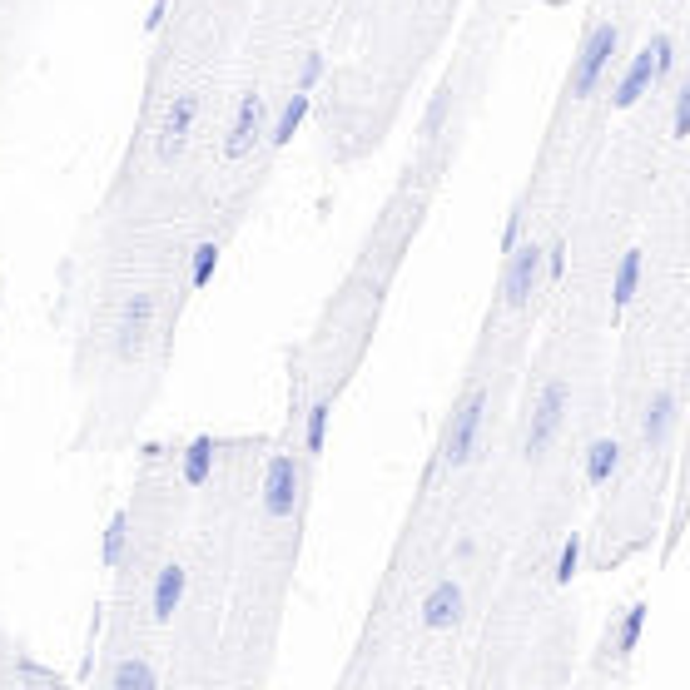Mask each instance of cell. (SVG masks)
<instances>
[{
  "instance_id": "cell-1",
  "label": "cell",
  "mask_w": 690,
  "mask_h": 690,
  "mask_svg": "<svg viewBox=\"0 0 690 690\" xmlns=\"http://www.w3.org/2000/svg\"><path fill=\"white\" fill-rule=\"evenodd\" d=\"M616 50H621V25H616V20H601V25H591V30H586L581 55L571 60V80H566L571 100L596 95V85H601V75L611 70V55H616Z\"/></svg>"
},
{
  "instance_id": "cell-2",
  "label": "cell",
  "mask_w": 690,
  "mask_h": 690,
  "mask_svg": "<svg viewBox=\"0 0 690 690\" xmlns=\"http://www.w3.org/2000/svg\"><path fill=\"white\" fill-rule=\"evenodd\" d=\"M482 417H487V388H467V398L452 408L447 417V427H442V447H437V457H442V467H467L472 462V452H477V437H482Z\"/></svg>"
},
{
  "instance_id": "cell-3",
  "label": "cell",
  "mask_w": 690,
  "mask_h": 690,
  "mask_svg": "<svg viewBox=\"0 0 690 690\" xmlns=\"http://www.w3.org/2000/svg\"><path fill=\"white\" fill-rule=\"evenodd\" d=\"M542 278H547V249L537 239H517L507 249V269H502V303L507 308H527L537 298Z\"/></svg>"
},
{
  "instance_id": "cell-4",
  "label": "cell",
  "mask_w": 690,
  "mask_h": 690,
  "mask_svg": "<svg viewBox=\"0 0 690 690\" xmlns=\"http://www.w3.org/2000/svg\"><path fill=\"white\" fill-rule=\"evenodd\" d=\"M566 408H571V388H566V378H552V383L537 393L527 437H522V452H527L532 462L556 442V432H561V422H566Z\"/></svg>"
},
{
  "instance_id": "cell-5",
  "label": "cell",
  "mask_w": 690,
  "mask_h": 690,
  "mask_svg": "<svg viewBox=\"0 0 690 690\" xmlns=\"http://www.w3.org/2000/svg\"><path fill=\"white\" fill-rule=\"evenodd\" d=\"M269 135V100L259 90H244L239 105H234V120H229V135H224V159L239 164L254 154V144Z\"/></svg>"
},
{
  "instance_id": "cell-6",
  "label": "cell",
  "mask_w": 690,
  "mask_h": 690,
  "mask_svg": "<svg viewBox=\"0 0 690 690\" xmlns=\"http://www.w3.org/2000/svg\"><path fill=\"white\" fill-rule=\"evenodd\" d=\"M298 497H303V462L293 452H278L264 472V517H293L298 512Z\"/></svg>"
},
{
  "instance_id": "cell-7",
  "label": "cell",
  "mask_w": 690,
  "mask_h": 690,
  "mask_svg": "<svg viewBox=\"0 0 690 690\" xmlns=\"http://www.w3.org/2000/svg\"><path fill=\"white\" fill-rule=\"evenodd\" d=\"M154 313H159V298L154 293H135L120 313V328H115V358L120 363H139L144 348H149V333H154Z\"/></svg>"
},
{
  "instance_id": "cell-8",
  "label": "cell",
  "mask_w": 690,
  "mask_h": 690,
  "mask_svg": "<svg viewBox=\"0 0 690 690\" xmlns=\"http://www.w3.org/2000/svg\"><path fill=\"white\" fill-rule=\"evenodd\" d=\"M194 120H199V95H194V90H179V95L169 100L164 120H159V139H154V154H159V164H174V159L184 154Z\"/></svg>"
},
{
  "instance_id": "cell-9",
  "label": "cell",
  "mask_w": 690,
  "mask_h": 690,
  "mask_svg": "<svg viewBox=\"0 0 690 690\" xmlns=\"http://www.w3.org/2000/svg\"><path fill=\"white\" fill-rule=\"evenodd\" d=\"M184 591H189V571L179 561H164L154 571V586H149V616H154V626L174 621V611L184 606Z\"/></svg>"
},
{
  "instance_id": "cell-10",
  "label": "cell",
  "mask_w": 690,
  "mask_h": 690,
  "mask_svg": "<svg viewBox=\"0 0 690 690\" xmlns=\"http://www.w3.org/2000/svg\"><path fill=\"white\" fill-rule=\"evenodd\" d=\"M462 606H467L462 581L442 576V581H432L427 596H422V626H427V631H452V626L462 621Z\"/></svg>"
},
{
  "instance_id": "cell-11",
  "label": "cell",
  "mask_w": 690,
  "mask_h": 690,
  "mask_svg": "<svg viewBox=\"0 0 690 690\" xmlns=\"http://www.w3.org/2000/svg\"><path fill=\"white\" fill-rule=\"evenodd\" d=\"M671 427H676V393L671 388H656L646 398V413H641V442H646V452H661L666 437H671Z\"/></svg>"
},
{
  "instance_id": "cell-12",
  "label": "cell",
  "mask_w": 690,
  "mask_h": 690,
  "mask_svg": "<svg viewBox=\"0 0 690 690\" xmlns=\"http://www.w3.org/2000/svg\"><path fill=\"white\" fill-rule=\"evenodd\" d=\"M651 90H656V55H651V45H646V50H636V60L626 65V75H621L611 105H616V110H631V105H641Z\"/></svg>"
},
{
  "instance_id": "cell-13",
  "label": "cell",
  "mask_w": 690,
  "mask_h": 690,
  "mask_svg": "<svg viewBox=\"0 0 690 690\" xmlns=\"http://www.w3.org/2000/svg\"><path fill=\"white\" fill-rule=\"evenodd\" d=\"M641 631H646V601L626 606V616H621L616 626H606V641H601V651H606V656H616V661H626V656L636 651Z\"/></svg>"
},
{
  "instance_id": "cell-14",
  "label": "cell",
  "mask_w": 690,
  "mask_h": 690,
  "mask_svg": "<svg viewBox=\"0 0 690 690\" xmlns=\"http://www.w3.org/2000/svg\"><path fill=\"white\" fill-rule=\"evenodd\" d=\"M616 472H621V442L616 437H596L586 447V482L591 487H606Z\"/></svg>"
},
{
  "instance_id": "cell-15",
  "label": "cell",
  "mask_w": 690,
  "mask_h": 690,
  "mask_svg": "<svg viewBox=\"0 0 690 690\" xmlns=\"http://www.w3.org/2000/svg\"><path fill=\"white\" fill-rule=\"evenodd\" d=\"M636 288H641V249H626L616 264V278H611V313H626Z\"/></svg>"
},
{
  "instance_id": "cell-16",
  "label": "cell",
  "mask_w": 690,
  "mask_h": 690,
  "mask_svg": "<svg viewBox=\"0 0 690 690\" xmlns=\"http://www.w3.org/2000/svg\"><path fill=\"white\" fill-rule=\"evenodd\" d=\"M303 120H308V90H293V95L283 100L278 120L269 125V144H274V149H283V144H293V135L303 130Z\"/></svg>"
},
{
  "instance_id": "cell-17",
  "label": "cell",
  "mask_w": 690,
  "mask_h": 690,
  "mask_svg": "<svg viewBox=\"0 0 690 690\" xmlns=\"http://www.w3.org/2000/svg\"><path fill=\"white\" fill-rule=\"evenodd\" d=\"M105 686H115V690H154V686H159V671H154L149 661H139V656H125V661H115V666L105 671Z\"/></svg>"
},
{
  "instance_id": "cell-18",
  "label": "cell",
  "mask_w": 690,
  "mask_h": 690,
  "mask_svg": "<svg viewBox=\"0 0 690 690\" xmlns=\"http://www.w3.org/2000/svg\"><path fill=\"white\" fill-rule=\"evenodd\" d=\"M328 417H333V393H318L313 408H308V422H303V457H318L323 442H328Z\"/></svg>"
},
{
  "instance_id": "cell-19",
  "label": "cell",
  "mask_w": 690,
  "mask_h": 690,
  "mask_svg": "<svg viewBox=\"0 0 690 690\" xmlns=\"http://www.w3.org/2000/svg\"><path fill=\"white\" fill-rule=\"evenodd\" d=\"M209 467H214V442H209V437H194L189 452H184V482H189V487H204Z\"/></svg>"
},
{
  "instance_id": "cell-20",
  "label": "cell",
  "mask_w": 690,
  "mask_h": 690,
  "mask_svg": "<svg viewBox=\"0 0 690 690\" xmlns=\"http://www.w3.org/2000/svg\"><path fill=\"white\" fill-rule=\"evenodd\" d=\"M125 547H130V512H115L110 517V527H105V566L115 571V566H125Z\"/></svg>"
},
{
  "instance_id": "cell-21",
  "label": "cell",
  "mask_w": 690,
  "mask_h": 690,
  "mask_svg": "<svg viewBox=\"0 0 690 690\" xmlns=\"http://www.w3.org/2000/svg\"><path fill=\"white\" fill-rule=\"evenodd\" d=\"M447 110H452V80L437 85V95H432V105H427V115H422V139H437L442 120H447Z\"/></svg>"
},
{
  "instance_id": "cell-22",
  "label": "cell",
  "mask_w": 690,
  "mask_h": 690,
  "mask_svg": "<svg viewBox=\"0 0 690 690\" xmlns=\"http://www.w3.org/2000/svg\"><path fill=\"white\" fill-rule=\"evenodd\" d=\"M219 269V244L214 239H204L199 249H194V269H189V288H204L209 278Z\"/></svg>"
},
{
  "instance_id": "cell-23",
  "label": "cell",
  "mask_w": 690,
  "mask_h": 690,
  "mask_svg": "<svg viewBox=\"0 0 690 690\" xmlns=\"http://www.w3.org/2000/svg\"><path fill=\"white\" fill-rule=\"evenodd\" d=\"M576 566H581V537L571 532V537L561 542V556H556V586H571Z\"/></svg>"
},
{
  "instance_id": "cell-24",
  "label": "cell",
  "mask_w": 690,
  "mask_h": 690,
  "mask_svg": "<svg viewBox=\"0 0 690 690\" xmlns=\"http://www.w3.org/2000/svg\"><path fill=\"white\" fill-rule=\"evenodd\" d=\"M651 55H656V85L671 80V70H676V40L671 35H656L651 40Z\"/></svg>"
},
{
  "instance_id": "cell-25",
  "label": "cell",
  "mask_w": 690,
  "mask_h": 690,
  "mask_svg": "<svg viewBox=\"0 0 690 690\" xmlns=\"http://www.w3.org/2000/svg\"><path fill=\"white\" fill-rule=\"evenodd\" d=\"M318 80H323V55L308 50V55H303V70H298V90H313Z\"/></svg>"
},
{
  "instance_id": "cell-26",
  "label": "cell",
  "mask_w": 690,
  "mask_h": 690,
  "mask_svg": "<svg viewBox=\"0 0 690 690\" xmlns=\"http://www.w3.org/2000/svg\"><path fill=\"white\" fill-rule=\"evenodd\" d=\"M671 135L686 139L690 135V90H681L676 95V115H671Z\"/></svg>"
},
{
  "instance_id": "cell-27",
  "label": "cell",
  "mask_w": 690,
  "mask_h": 690,
  "mask_svg": "<svg viewBox=\"0 0 690 690\" xmlns=\"http://www.w3.org/2000/svg\"><path fill=\"white\" fill-rule=\"evenodd\" d=\"M517 239H522V209H517V214L507 219V234H502V249H512Z\"/></svg>"
},
{
  "instance_id": "cell-28",
  "label": "cell",
  "mask_w": 690,
  "mask_h": 690,
  "mask_svg": "<svg viewBox=\"0 0 690 690\" xmlns=\"http://www.w3.org/2000/svg\"><path fill=\"white\" fill-rule=\"evenodd\" d=\"M164 10H169V0H154L149 15H144V30H159V25H164Z\"/></svg>"
}]
</instances>
